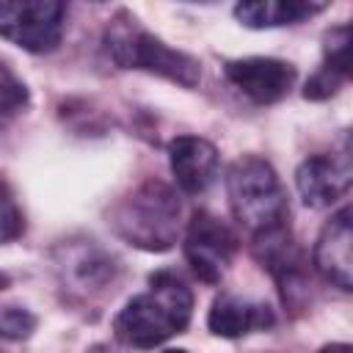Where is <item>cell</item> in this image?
Returning a JSON list of instances; mask_svg holds the SVG:
<instances>
[{
	"label": "cell",
	"instance_id": "7",
	"mask_svg": "<svg viewBox=\"0 0 353 353\" xmlns=\"http://www.w3.org/2000/svg\"><path fill=\"white\" fill-rule=\"evenodd\" d=\"M237 254V234L212 212L196 210L185 232V256L190 270L207 281H221L223 270Z\"/></svg>",
	"mask_w": 353,
	"mask_h": 353
},
{
	"label": "cell",
	"instance_id": "10",
	"mask_svg": "<svg viewBox=\"0 0 353 353\" xmlns=\"http://www.w3.org/2000/svg\"><path fill=\"white\" fill-rule=\"evenodd\" d=\"M353 182L347 154H312L295 171V185L306 207L325 210L347 196Z\"/></svg>",
	"mask_w": 353,
	"mask_h": 353
},
{
	"label": "cell",
	"instance_id": "6",
	"mask_svg": "<svg viewBox=\"0 0 353 353\" xmlns=\"http://www.w3.org/2000/svg\"><path fill=\"white\" fill-rule=\"evenodd\" d=\"M251 251L256 262L276 279L284 306L295 312L303 309L309 298V273H306L303 254L290 234V223L254 234Z\"/></svg>",
	"mask_w": 353,
	"mask_h": 353
},
{
	"label": "cell",
	"instance_id": "21",
	"mask_svg": "<svg viewBox=\"0 0 353 353\" xmlns=\"http://www.w3.org/2000/svg\"><path fill=\"white\" fill-rule=\"evenodd\" d=\"M8 284H11V279H8V276H6V273H0V290H6V287H8Z\"/></svg>",
	"mask_w": 353,
	"mask_h": 353
},
{
	"label": "cell",
	"instance_id": "17",
	"mask_svg": "<svg viewBox=\"0 0 353 353\" xmlns=\"http://www.w3.org/2000/svg\"><path fill=\"white\" fill-rule=\"evenodd\" d=\"M36 331V314L25 306H0V339H28Z\"/></svg>",
	"mask_w": 353,
	"mask_h": 353
},
{
	"label": "cell",
	"instance_id": "3",
	"mask_svg": "<svg viewBox=\"0 0 353 353\" xmlns=\"http://www.w3.org/2000/svg\"><path fill=\"white\" fill-rule=\"evenodd\" d=\"M105 47L113 63L121 69H141L185 88H193L201 80V63L193 55L168 47L163 39L149 33L130 11H116L105 30Z\"/></svg>",
	"mask_w": 353,
	"mask_h": 353
},
{
	"label": "cell",
	"instance_id": "12",
	"mask_svg": "<svg viewBox=\"0 0 353 353\" xmlns=\"http://www.w3.org/2000/svg\"><path fill=\"white\" fill-rule=\"evenodd\" d=\"M168 163L179 190L204 193L218 176V149L199 135H176L168 143Z\"/></svg>",
	"mask_w": 353,
	"mask_h": 353
},
{
	"label": "cell",
	"instance_id": "11",
	"mask_svg": "<svg viewBox=\"0 0 353 353\" xmlns=\"http://www.w3.org/2000/svg\"><path fill=\"white\" fill-rule=\"evenodd\" d=\"M353 212L345 204L339 212L331 215V221L323 226L317 243H314V268L317 273L331 281L339 290H350L353 284Z\"/></svg>",
	"mask_w": 353,
	"mask_h": 353
},
{
	"label": "cell",
	"instance_id": "16",
	"mask_svg": "<svg viewBox=\"0 0 353 353\" xmlns=\"http://www.w3.org/2000/svg\"><path fill=\"white\" fill-rule=\"evenodd\" d=\"M323 50H325L323 63H328L331 69L350 77V25L331 28L325 33V47Z\"/></svg>",
	"mask_w": 353,
	"mask_h": 353
},
{
	"label": "cell",
	"instance_id": "14",
	"mask_svg": "<svg viewBox=\"0 0 353 353\" xmlns=\"http://www.w3.org/2000/svg\"><path fill=\"white\" fill-rule=\"evenodd\" d=\"M323 3H303V0H254L234 6V17L245 28H279V25H298L314 14H320Z\"/></svg>",
	"mask_w": 353,
	"mask_h": 353
},
{
	"label": "cell",
	"instance_id": "1",
	"mask_svg": "<svg viewBox=\"0 0 353 353\" xmlns=\"http://www.w3.org/2000/svg\"><path fill=\"white\" fill-rule=\"evenodd\" d=\"M193 314V292L188 284L171 273L160 270L149 276V290L132 295L124 309L113 317V334L127 347H154L182 334Z\"/></svg>",
	"mask_w": 353,
	"mask_h": 353
},
{
	"label": "cell",
	"instance_id": "5",
	"mask_svg": "<svg viewBox=\"0 0 353 353\" xmlns=\"http://www.w3.org/2000/svg\"><path fill=\"white\" fill-rule=\"evenodd\" d=\"M66 6L55 0H0V36L28 52H50L63 36Z\"/></svg>",
	"mask_w": 353,
	"mask_h": 353
},
{
	"label": "cell",
	"instance_id": "2",
	"mask_svg": "<svg viewBox=\"0 0 353 353\" xmlns=\"http://www.w3.org/2000/svg\"><path fill=\"white\" fill-rule=\"evenodd\" d=\"M110 229L141 251H168L179 237L182 204L171 185L146 179L119 199L108 215Z\"/></svg>",
	"mask_w": 353,
	"mask_h": 353
},
{
	"label": "cell",
	"instance_id": "19",
	"mask_svg": "<svg viewBox=\"0 0 353 353\" xmlns=\"http://www.w3.org/2000/svg\"><path fill=\"white\" fill-rule=\"evenodd\" d=\"M345 80H347V74H342V72L331 69L328 63H323V66H320V69L306 80V85H303V99L323 102V99L334 97Z\"/></svg>",
	"mask_w": 353,
	"mask_h": 353
},
{
	"label": "cell",
	"instance_id": "9",
	"mask_svg": "<svg viewBox=\"0 0 353 353\" xmlns=\"http://www.w3.org/2000/svg\"><path fill=\"white\" fill-rule=\"evenodd\" d=\"M229 83L256 105H273L284 99L295 83V66L279 58H240L226 63Z\"/></svg>",
	"mask_w": 353,
	"mask_h": 353
},
{
	"label": "cell",
	"instance_id": "8",
	"mask_svg": "<svg viewBox=\"0 0 353 353\" xmlns=\"http://www.w3.org/2000/svg\"><path fill=\"white\" fill-rule=\"evenodd\" d=\"M55 265H58V273H61V281L66 284V290L74 295H83V298L105 292L119 276L116 259L108 251H102L94 240L63 243L58 248Z\"/></svg>",
	"mask_w": 353,
	"mask_h": 353
},
{
	"label": "cell",
	"instance_id": "20",
	"mask_svg": "<svg viewBox=\"0 0 353 353\" xmlns=\"http://www.w3.org/2000/svg\"><path fill=\"white\" fill-rule=\"evenodd\" d=\"M320 353H353V347L345 345V342H334V345H325Z\"/></svg>",
	"mask_w": 353,
	"mask_h": 353
},
{
	"label": "cell",
	"instance_id": "13",
	"mask_svg": "<svg viewBox=\"0 0 353 353\" xmlns=\"http://www.w3.org/2000/svg\"><path fill=\"white\" fill-rule=\"evenodd\" d=\"M273 323H276V317L268 303H254V301H245V298H237L229 292L218 295L207 314L210 331L218 336H226V339H234V336H243L251 331H265Z\"/></svg>",
	"mask_w": 353,
	"mask_h": 353
},
{
	"label": "cell",
	"instance_id": "4",
	"mask_svg": "<svg viewBox=\"0 0 353 353\" xmlns=\"http://www.w3.org/2000/svg\"><path fill=\"white\" fill-rule=\"evenodd\" d=\"M226 193L234 218L251 232V237L284 226L290 218V204L279 174L256 154H243L229 165Z\"/></svg>",
	"mask_w": 353,
	"mask_h": 353
},
{
	"label": "cell",
	"instance_id": "18",
	"mask_svg": "<svg viewBox=\"0 0 353 353\" xmlns=\"http://www.w3.org/2000/svg\"><path fill=\"white\" fill-rule=\"evenodd\" d=\"M28 105V88L25 83L0 61V119L22 110Z\"/></svg>",
	"mask_w": 353,
	"mask_h": 353
},
{
	"label": "cell",
	"instance_id": "15",
	"mask_svg": "<svg viewBox=\"0 0 353 353\" xmlns=\"http://www.w3.org/2000/svg\"><path fill=\"white\" fill-rule=\"evenodd\" d=\"M25 232V215L17 204V196L6 176H0V243H11L22 237Z\"/></svg>",
	"mask_w": 353,
	"mask_h": 353
},
{
	"label": "cell",
	"instance_id": "22",
	"mask_svg": "<svg viewBox=\"0 0 353 353\" xmlns=\"http://www.w3.org/2000/svg\"><path fill=\"white\" fill-rule=\"evenodd\" d=\"M163 353H188V350H179V347H171V350H163Z\"/></svg>",
	"mask_w": 353,
	"mask_h": 353
}]
</instances>
